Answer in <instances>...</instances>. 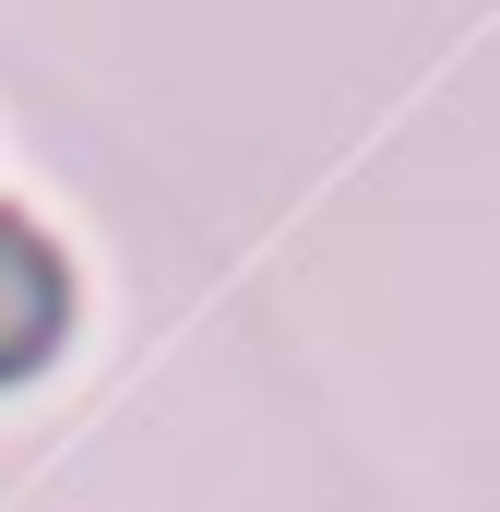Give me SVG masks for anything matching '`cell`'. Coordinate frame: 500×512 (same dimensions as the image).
I'll list each match as a JSON object with an SVG mask.
<instances>
[{
    "label": "cell",
    "instance_id": "cell-1",
    "mask_svg": "<svg viewBox=\"0 0 500 512\" xmlns=\"http://www.w3.org/2000/svg\"><path fill=\"white\" fill-rule=\"evenodd\" d=\"M60 322H72V274H60V251H48L24 215H0V382H24V370L60 346Z\"/></svg>",
    "mask_w": 500,
    "mask_h": 512
}]
</instances>
